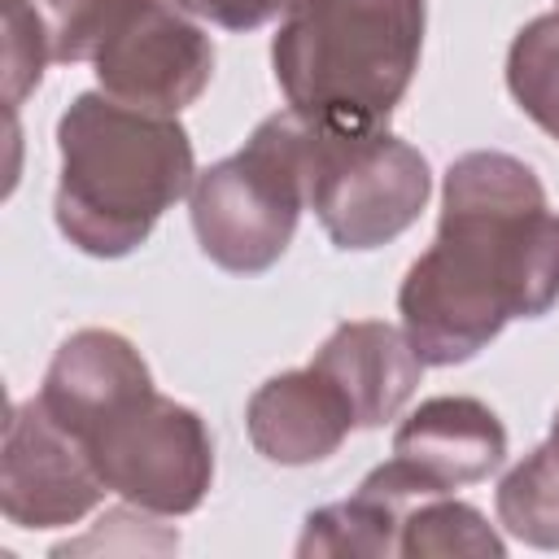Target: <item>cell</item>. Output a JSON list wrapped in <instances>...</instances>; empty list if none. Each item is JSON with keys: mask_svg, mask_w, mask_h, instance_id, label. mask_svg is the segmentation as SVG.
Returning <instances> with one entry per match:
<instances>
[{"mask_svg": "<svg viewBox=\"0 0 559 559\" xmlns=\"http://www.w3.org/2000/svg\"><path fill=\"white\" fill-rule=\"evenodd\" d=\"M105 480L87 445L61 428L39 397H26L4 419L0 511L17 528H70L105 502Z\"/></svg>", "mask_w": 559, "mask_h": 559, "instance_id": "obj_8", "label": "cell"}, {"mask_svg": "<svg viewBox=\"0 0 559 559\" xmlns=\"http://www.w3.org/2000/svg\"><path fill=\"white\" fill-rule=\"evenodd\" d=\"M245 428L266 463L306 467L341 450L354 432V411L319 367H293L253 389Z\"/></svg>", "mask_w": 559, "mask_h": 559, "instance_id": "obj_12", "label": "cell"}, {"mask_svg": "<svg viewBox=\"0 0 559 559\" xmlns=\"http://www.w3.org/2000/svg\"><path fill=\"white\" fill-rule=\"evenodd\" d=\"M550 445L559 450V406H555V415H550Z\"/></svg>", "mask_w": 559, "mask_h": 559, "instance_id": "obj_20", "label": "cell"}, {"mask_svg": "<svg viewBox=\"0 0 559 559\" xmlns=\"http://www.w3.org/2000/svg\"><path fill=\"white\" fill-rule=\"evenodd\" d=\"M498 524L537 550H559V450H528L493 489Z\"/></svg>", "mask_w": 559, "mask_h": 559, "instance_id": "obj_14", "label": "cell"}, {"mask_svg": "<svg viewBox=\"0 0 559 559\" xmlns=\"http://www.w3.org/2000/svg\"><path fill=\"white\" fill-rule=\"evenodd\" d=\"M192 17L223 31H258L275 17H288L301 0H179Z\"/></svg>", "mask_w": 559, "mask_h": 559, "instance_id": "obj_19", "label": "cell"}, {"mask_svg": "<svg viewBox=\"0 0 559 559\" xmlns=\"http://www.w3.org/2000/svg\"><path fill=\"white\" fill-rule=\"evenodd\" d=\"M306 210V118L280 109L253 127L245 148L205 166L188 192L201 253L231 275L271 271L293 245Z\"/></svg>", "mask_w": 559, "mask_h": 559, "instance_id": "obj_4", "label": "cell"}, {"mask_svg": "<svg viewBox=\"0 0 559 559\" xmlns=\"http://www.w3.org/2000/svg\"><path fill=\"white\" fill-rule=\"evenodd\" d=\"M48 61H52V44L35 0H4V105L13 114L26 100V92L39 87Z\"/></svg>", "mask_w": 559, "mask_h": 559, "instance_id": "obj_18", "label": "cell"}, {"mask_svg": "<svg viewBox=\"0 0 559 559\" xmlns=\"http://www.w3.org/2000/svg\"><path fill=\"white\" fill-rule=\"evenodd\" d=\"M105 96L179 118L214 74V44L179 0H135L92 57Z\"/></svg>", "mask_w": 559, "mask_h": 559, "instance_id": "obj_7", "label": "cell"}, {"mask_svg": "<svg viewBox=\"0 0 559 559\" xmlns=\"http://www.w3.org/2000/svg\"><path fill=\"white\" fill-rule=\"evenodd\" d=\"M424 26L428 0H301L271 39V70L306 122L376 131L419 70Z\"/></svg>", "mask_w": 559, "mask_h": 559, "instance_id": "obj_3", "label": "cell"}, {"mask_svg": "<svg viewBox=\"0 0 559 559\" xmlns=\"http://www.w3.org/2000/svg\"><path fill=\"white\" fill-rule=\"evenodd\" d=\"M507 92L550 140H559V9L515 31L507 48Z\"/></svg>", "mask_w": 559, "mask_h": 559, "instance_id": "obj_16", "label": "cell"}, {"mask_svg": "<svg viewBox=\"0 0 559 559\" xmlns=\"http://www.w3.org/2000/svg\"><path fill=\"white\" fill-rule=\"evenodd\" d=\"M432 197L428 157L393 135L306 122V210L336 249H380L419 223Z\"/></svg>", "mask_w": 559, "mask_h": 559, "instance_id": "obj_5", "label": "cell"}, {"mask_svg": "<svg viewBox=\"0 0 559 559\" xmlns=\"http://www.w3.org/2000/svg\"><path fill=\"white\" fill-rule=\"evenodd\" d=\"M393 459H402L432 493H454L463 485L489 480L507 459V428L480 402L463 393H441L419 402L393 432Z\"/></svg>", "mask_w": 559, "mask_h": 559, "instance_id": "obj_10", "label": "cell"}, {"mask_svg": "<svg viewBox=\"0 0 559 559\" xmlns=\"http://www.w3.org/2000/svg\"><path fill=\"white\" fill-rule=\"evenodd\" d=\"M559 301V214L537 170L476 148L450 162L432 245L397 288L402 328L424 367L476 358L511 319Z\"/></svg>", "mask_w": 559, "mask_h": 559, "instance_id": "obj_1", "label": "cell"}, {"mask_svg": "<svg viewBox=\"0 0 559 559\" xmlns=\"http://www.w3.org/2000/svg\"><path fill=\"white\" fill-rule=\"evenodd\" d=\"M354 411V428H384L415 397L424 358L415 354L406 328L384 319H349L336 323L332 336L310 358Z\"/></svg>", "mask_w": 559, "mask_h": 559, "instance_id": "obj_11", "label": "cell"}, {"mask_svg": "<svg viewBox=\"0 0 559 559\" xmlns=\"http://www.w3.org/2000/svg\"><path fill=\"white\" fill-rule=\"evenodd\" d=\"M83 445L105 489L153 515H188L214 485V441L205 419L157 389L105 419Z\"/></svg>", "mask_w": 559, "mask_h": 559, "instance_id": "obj_6", "label": "cell"}, {"mask_svg": "<svg viewBox=\"0 0 559 559\" xmlns=\"http://www.w3.org/2000/svg\"><path fill=\"white\" fill-rule=\"evenodd\" d=\"M437 498L402 459H389L362 476L354 498L314 507L301 524L297 555L301 559H332V555H362L389 559L402 555V520L415 502Z\"/></svg>", "mask_w": 559, "mask_h": 559, "instance_id": "obj_13", "label": "cell"}, {"mask_svg": "<svg viewBox=\"0 0 559 559\" xmlns=\"http://www.w3.org/2000/svg\"><path fill=\"white\" fill-rule=\"evenodd\" d=\"M144 393H153V371L140 349L114 328H79L57 345L35 397L83 441Z\"/></svg>", "mask_w": 559, "mask_h": 559, "instance_id": "obj_9", "label": "cell"}, {"mask_svg": "<svg viewBox=\"0 0 559 559\" xmlns=\"http://www.w3.org/2000/svg\"><path fill=\"white\" fill-rule=\"evenodd\" d=\"M57 231L87 258H127L192 192L197 157L179 118L79 92L57 118Z\"/></svg>", "mask_w": 559, "mask_h": 559, "instance_id": "obj_2", "label": "cell"}, {"mask_svg": "<svg viewBox=\"0 0 559 559\" xmlns=\"http://www.w3.org/2000/svg\"><path fill=\"white\" fill-rule=\"evenodd\" d=\"M135 0H35L44 26H48V44H52V61H92L96 48L105 44V35L118 26V17L131 9Z\"/></svg>", "mask_w": 559, "mask_h": 559, "instance_id": "obj_17", "label": "cell"}, {"mask_svg": "<svg viewBox=\"0 0 559 559\" xmlns=\"http://www.w3.org/2000/svg\"><path fill=\"white\" fill-rule=\"evenodd\" d=\"M402 555L406 559H432V555H476V559H502L507 542L498 528L472 507L450 493L424 498L402 520Z\"/></svg>", "mask_w": 559, "mask_h": 559, "instance_id": "obj_15", "label": "cell"}]
</instances>
